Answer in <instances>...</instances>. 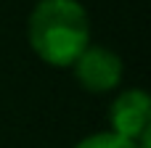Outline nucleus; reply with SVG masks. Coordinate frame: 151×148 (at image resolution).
<instances>
[{
	"label": "nucleus",
	"mask_w": 151,
	"mask_h": 148,
	"mask_svg": "<svg viewBox=\"0 0 151 148\" xmlns=\"http://www.w3.org/2000/svg\"><path fill=\"white\" fill-rule=\"evenodd\" d=\"M149 122H151V101L146 93L127 90L114 101V106H111L114 135L135 143L149 132Z\"/></svg>",
	"instance_id": "nucleus-3"
},
{
	"label": "nucleus",
	"mask_w": 151,
	"mask_h": 148,
	"mask_svg": "<svg viewBox=\"0 0 151 148\" xmlns=\"http://www.w3.org/2000/svg\"><path fill=\"white\" fill-rule=\"evenodd\" d=\"M29 42L50 66H74L90 42L88 13L77 0H40L29 16Z\"/></svg>",
	"instance_id": "nucleus-1"
},
{
	"label": "nucleus",
	"mask_w": 151,
	"mask_h": 148,
	"mask_svg": "<svg viewBox=\"0 0 151 148\" xmlns=\"http://www.w3.org/2000/svg\"><path fill=\"white\" fill-rule=\"evenodd\" d=\"M74 148H138V143H130V140H125V138H119L114 132H101V135L85 138Z\"/></svg>",
	"instance_id": "nucleus-4"
},
{
	"label": "nucleus",
	"mask_w": 151,
	"mask_h": 148,
	"mask_svg": "<svg viewBox=\"0 0 151 148\" xmlns=\"http://www.w3.org/2000/svg\"><path fill=\"white\" fill-rule=\"evenodd\" d=\"M74 74L80 85L90 93H109L122 79V61L117 53L106 48H85L82 56L74 61Z\"/></svg>",
	"instance_id": "nucleus-2"
}]
</instances>
